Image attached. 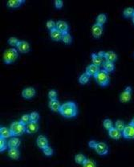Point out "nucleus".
Returning a JSON list of instances; mask_svg holds the SVG:
<instances>
[{"label": "nucleus", "instance_id": "obj_19", "mask_svg": "<svg viewBox=\"0 0 134 167\" xmlns=\"http://www.w3.org/2000/svg\"><path fill=\"white\" fill-rule=\"evenodd\" d=\"M13 137L11 134V132L10 129H7V127H1L0 128V138H3L4 139L10 138Z\"/></svg>", "mask_w": 134, "mask_h": 167}, {"label": "nucleus", "instance_id": "obj_3", "mask_svg": "<svg viewBox=\"0 0 134 167\" xmlns=\"http://www.w3.org/2000/svg\"><path fill=\"white\" fill-rule=\"evenodd\" d=\"M19 57V53L15 48H10L6 50L3 54V60L7 64L14 63Z\"/></svg>", "mask_w": 134, "mask_h": 167}, {"label": "nucleus", "instance_id": "obj_14", "mask_svg": "<svg viewBox=\"0 0 134 167\" xmlns=\"http://www.w3.org/2000/svg\"><path fill=\"white\" fill-rule=\"evenodd\" d=\"M108 136H109L112 139L119 140V139L122 137V132L116 130L115 127H113L111 130H108Z\"/></svg>", "mask_w": 134, "mask_h": 167}, {"label": "nucleus", "instance_id": "obj_12", "mask_svg": "<svg viewBox=\"0 0 134 167\" xmlns=\"http://www.w3.org/2000/svg\"><path fill=\"white\" fill-rule=\"evenodd\" d=\"M100 71V67L98 66L92 64L89 65L88 67H86L85 73H87L89 76H95Z\"/></svg>", "mask_w": 134, "mask_h": 167}, {"label": "nucleus", "instance_id": "obj_9", "mask_svg": "<svg viewBox=\"0 0 134 167\" xmlns=\"http://www.w3.org/2000/svg\"><path fill=\"white\" fill-rule=\"evenodd\" d=\"M56 28L59 30V31L64 35L68 33V30H69V26L67 24V23L64 20H59L56 23Z\"/></svg>", "mask_w": 134, "mask_h": 167}, {"label": "nucleus", "instance_id": "obj_43", "mask_svg": "<svg viewBox=\"0 0 134 167\" xmlns=\"http://www.w3.org/2000/svg\"><path fill=\"white\" fill-rule=\"evenodd\" d=\"M124 91H126V92H132V88L130 86L126 87L125 89H124Z\"/></svg>", "mask_w": 134, "mask_h": 167}, {"label": "nucleus", "instance_id": "obj_37", "mask_svg": "<svg viewBox=\"0 0 134 167\" xmlns=\"http://www.w3.org/2000/svg\"><path fill=\"white\" fill-rule=\"evenodd\" d=\"M19 40L16 37H11L8 39V43L11 46H16L19 43Z\"/></svg>", "mask_w": 134, "mask_h": 167}, {"label": "nucleus", "instance_id": "obj_35", "mask_svg": "<svg viewBox=\"0 0 134 167\" xmlns=\"http://www.w3.org/2000/svg\"><path fill=\"white\" fill-rule=\"evenodd\" d=\"M7 147V142L6 141V139L0 138V152H3L6 150Z\"/></svg>", "mask_w": 134, "mask_h": 167}, {"label": "nucleus", "instance_id": "obj_36", "mask_svg": "<svg viewBox=\"0 0 134 167\" xmlns=\"http://www.w3.org/2000/svg\"><path fill=\"white\" fill-rule=\"evenodd\" d=\"M43 154L47 157H50L51 156L52 154H53V149L50 147V146H48V147H46L43 149Z\"/></svg>", "mask_w": 134, "mask_h": 167}, {"label": "nucleus", "instance_id": "obj_38", "mask_svg": "<svg viewBox=\"0 0 134 167\" xmlns=\"http://www.w3.org/2000/svg\"><path fill=\"white\" fill-rule=\"evenodd\" d=\"M48 97L50 100H57V92L56 90H50L48 92Z\"/></svg>", "mask_w": 134, "mask_h": 167}, {"label": "nucleus", "instance_id": "obj_17", "mask_svg": "<svg viewBox=\"0 0 134 167\" xmlns=\"http://www.w3.org/2000/svg\"><path fill=\"white\" fill-rule=\"evenodd\" d=\"M117 58H118L117 55L116 54L115 52L113 51H107V52L105 53V59L106 61H108V62H112V63L116 62V61L117 60Z\"/></svg>", "mask_w": 134, "mask_h": 167}, {"label": "nucleus", "instance_id": "obj_11", "mask_svg": "<svg viewBox=\"0 0 134 167\" xmlns=\"http://www.w3.org/2000/svg\"><path fill=\"white\" fill-rule=\"evenodd\" d=\"M16 48L19 52L23 54L29 52L30 51V44L26 41H19Z\"/></svg>", "mask_w": 134, "mask_h": 167}, {"label": "nucleus", "instance_id": "obj_28", "mask_svg": "<svg viewBox=\"0 0 134 167\" xmlns=\"http://www.w3.org/2000/svg\"><path fill=\"white\" fill-rule=\"evenodd\" d=\"M125 124H124V122L123 121H121V120H117V121L115 122V128L116 130H118L119 131H121L122 132L124 130V129L125 128Z\"/></svg>", "mask_w": 134, "mask_h": 167}, {"label": "nucleus", "instance_id": "obj_21", "mask_svg": "<svg viewBox=\"0 0 134 167\" xmlns=\"http://www.w3.org/2000/svg\"><path fill=\"white\" fill-rule=\"evenodd\" d=\"M103 67H104V70L108 73H113V71L115 70V64H114V63L105 61L103 64Z\"/></svg>", "mask_w": 134, "mask_h": 167}, {"label": "nucleus", "instance_id": "obj_22", "mask_svg": "<svg viewBox=\"0 0 134 167\" xmlns=\"http://www.w3.org/2000/svg\"><path fill=\"white\" fill-rule=\"evenodd\" d=\"M8 156L11 159L18 160L20 157V153L17 149H10L8 150Z\"/></svg>", "mask_w": 134, "mask_h": 167}, {"label": "nucleus", "instance_id": "obj_32", "mask_svg": "<svg viewBox=\"0 0 134 167\" xmlns=\"http://www.w3.org/2000/svg\"><path fill=\"white\" fill-rule=\"evenodd\" d=\"M103 125H104V127L106 130H108V131L111 130L112 128H113V121H111L110 119H105V121H103Z\"/></svg>", "mask_w": 134, "mask_h": 167}, {"label": "nucleus", "instance_id": "obj_42", "mask_svg": "<svg viewBox=\"0 0 134 167\" xmlns=\"http://www.w3.org/2000/svg\"><path fill=\"white\" fill-rule=\"evenodd\" d=\"M105 53L106 52H105V51H99L98 52V56H100V58H105Z\"/></svg>", "mask_w": 134, "mask_h": 167}, {"label": "nucleus", "instance_id": "obj_30", "mask_svg": "<svg viewBox=\"0 0 134 167\" xmlns=\"http://www.w3.org/2000/svg\"><path fill=\"white\" fill-rule=\"evenodd\" d=\"M20 122H21L22 124H23L24 125L27 126V125L29 124L30 122H31V119H30V114H24V115H23L21 116V118H20Z\"/></svg>", "mask_w": 134, "mask_h": 167}, {"label": "nucleus", "instance_id": "obj_34", "mask_svg": "<svg viewBox=\"0 0 134 167\" xmlns=\"http://www.w3.org/2000/svg\"><path fill=\"white\" fill-rule=\"evenodd\" d=\"M30 119L32 122H38L40 119V114L37 112H32L30 113Z\"/></svg>", "mask_w": 134, "mask_h": 167}, {"label": "nucleus", "instance_id": "obj_31", "mask_svg": "<svg viewBox=\"0 0 134 167\" xmlns=\"http://www.w3.org/2000/svg\"><path fill=\"white\" fill-rule=\"evenodd\" d=\"M62 41L64 42L66 44H70V43L72 42V37L71 36L69 33H67V34H64L62 36Z\"/></svg>", "mask_w": 134, "mask_h": 167}, {"label": "nucleus", "instance_id": "obj_25", "mask_svg": "<svg viewBox=\"0 0 134 167\" xmlns=\"http://www.w3.org/2000/svg\"><path fill=\"white\" fill-rule=\"evenodd\" d=\"M86 160L87 157L83 154H78L75 156V162L79 165H83Z\"/></svg>", "mask_w": 134, "mask_h": 167}, {"label": "nucleus", "instance_id": "obj_29", "mask_svg": "<svg viewBox=\"0 0 134 167\" xmlns=\"http://www.w3.org/2000/svg\"><path fill=\"white\" fill-rule=\"evenodd\" d=\"M89 76L87 73H83L82 75L79 77V82L81 84H86L89 81Z\"/></svg>", "mask_w": 134, "mask_h": 167}, {"label": "nucleus", "instance_id": "obj_45", "mask_svg": "<svg viewBox=\"0 0 134 167\" xmlns=\"http://www.w3.org/2000/svg\"><path fill=\"white\" fill-rule=\"evenodd\" d=\"M132 21H133V24H134V15L133 16V18H132Z\"/></svg>", "mask_w": 134, "mask_h": 167}, {"label": "nucleus", "instance_id": "obj_20", "mask_svg": "<svg viewBox=\"0 0 134 167\" xmlns=\"http://www.w3.org/2000/svg\"><path fill=\"white\" fill-rule=\"evenodd\" d=\"M25 3L24 0H9L7 2V7L10 8H18L19 7Z\"/></svg>", "mask_w": 134, "mask_h": 167}, {"label": "nucleus", "instance_id": "obj_2", "mask_svg": "<svg viewBox=\"0 0 134 167\" xmlns=\"http://www.w3.org/2000/svg\"><path fill=\"white\" fill-rule=\"evenodd\" d=\"M10 130L13 137L21 136L26 132V125L22 124L20 121H15L11 124Z\"/></svg>", "mask_w": 134, "mask_h": 167}, {"label": "nucleus", "instance_id": "obj_15", "mask_svg": "<svg viewBox=\"0 0 134 167\" xmlns=\"http://www.w3.org/2000/svg\"><path fill=\"white\" fill-rule=\"evenodd\" d=\"M50 36H51V40L54 41H59L62 40V36H63V34H62L59 30L57 29L56 27L54 28V29L51 30L50 31Z\"/></svg>", "mask_w": 134, "mask_h": 167}, {"label": "nucleus", "instance_id": "obj_10", "mask_svg": "<svg viewBox=\"0 0 134 167\" xmlns=\"http://www.w3.org/2000/svg\"><path fill=\"white\" fill-rule=\"evenodd\" d=\"M92 33L94 38H97V39L100 38L103 33V26L96 23L92 27Z\"/></svg>", "mask_w": 134, "mask_h": 167}, {"label": "nucleus", "instance_id": "obj_44", "mask_svg": "<svg viewBox=\"0 0 134 167\" xmlns=\"http://www.w3.org/2000/svg\"><path fill=\"white\" fill-rule=\"evenodd\" d=\"M129 124L132 125H133V126H134V117H133V119H132L131 122H130V123H129Z\"/></svg>", "mask_w": 134, "mask_h": 167}, {"label": "nucleus", "instance_id": "obj_24", "mask_svg": "<svg viewBox=\"0 0 134 167\" xmlns=\"http://www.w3.org/2000/svg\"><path fill=\"white\" fill-rule=\"evenodd\" d=\"M91 57H92V64H93L97 65L98 67H100V65L102 64V63H103L102 58L98 56V55L95 54V53H92V54L91 55Z\"/></svg>", "mask_w": 134, "mask_h": 167}, {"label": "nucleus", "instance_id": "obj_13", "mask_svg": "<svg viewBox=\"0 0 134 167\" xmlns=\"http://www.w3.org/2000/svg\"><path fill=\"white\" fill-rule=\"evenodd\" d=\"M39 130V124L37 122H32L31 121L29 124L26 126V133L28 134H33L35 133Z\"/></svg>", "mask_w": 134, "mask_h": 167}, {"label": "nucleus", "instance_id": "obj_8", "mask_svg": "<svg viewBox=\"0 0 134 167\" xmlns=\"http://www.w3.org/2000/svg\"><path fill=\"white\" fill-rule=\"evenodd\" d=\"M36 144H37L38 147L40 149H41L42 150H43V149L48 147V146H49L48 138H46V137H44L43 135H40V136L38 137L37 139H36Z\"/></svg>", "mask_w": 134, "mask_h": 167}, {"label": "nucleus", "instance_id": "obj_27", "mask_svg": "<svg viewBox=\"0 0 134 167\" xmlns=\"http://www.w3.org/2000/svg\"><path fill=\"white\" fill-rule=\"evenodd\" d=\"M106 21H107V16L105 14H100L97 17V23L98 24L103 26L106 23Z\"/></svg>", "mask_w": 134, "mask_h": 167}, {"label": "nucleus", "instance_id": "obj_4", "mask_svg": "<svg viewBox=\"0 0 134 167\" xmlns=\"http://www.w3.org/2000/svg\"><path fill=\"white\" fill-rule=\"evenodd\" d=\"M97 83L101 87H106L109 84V75L104 69L100 70L97 75L94 76Z\"/></svg>", "mask_w": 134, "mask_h": 167}, {"label": "nucleus", "instance_id": "obj_16", "mask_svg": "<svg viewBox=\"0 0 134 167\" xmlns=\"http://www.w3.org/2000/svg\"><path fill=\"white\" fill-rule=\"evenodd\" d=\"M20 146V140L17 137L11 138L7 142V146L9 149H17Z\"/></svg>", "mask_w": 134, "mask_h": 167}, {"label": "nucleus", "instance_id": "obj_18", "mask_svg": "<svg viewBox=\"0 0 134 167\" xmlns=\"http://www.w3.org/2000/svg\"><path fill=\"white\" fill-rule=\"evenodd\" d=\"M48 106L49 108H50L51 111H53V112H59V109H60L61 105L59 104V100H52L49 101Z\"/></svg>", "mask_w": 134, "mask_h": 167}, {"label": "nucleus", "instance_id": "obj_40", "mask_svg": "<svg viewBox=\"0 0 134 167\" xmlns=\"http://www.w3.org/2000/svg\"><path fill=\"white\" fill-rule=\"evenodd\" d=\"M63 5H64V3H63V1H61V0H56L55 1V7L57 9H61Z\"/></svg>", "mask_w": 134, "mask_h": 167}, {"label": "nucleus", "instance_id": "obj_1", "mask_svg": "<svg viewBox=\"0 0 134 167\" xmlns=\"http://www.w3.org/2000/svg\"><path fill=\"white\" fill-rule=\"evenodd\" d=\"M59 113L65 118H73L77 115V106L75 102L67 101L61 105Z\"/></svg>", "mask_w": 134, "mask_h": 167}, {"label": "nucleus", "instance_id": "obj_5", "mask_svg": "<svg viewBox=\"0 0 134 167\" xmlns=\"http://www.w3.org/2000/svg\"><path fill=\"white\" fill-rule=\"evenodd\" d=\"M122 137L125 139L133 140L134 139V126L129 124L122 131Z\"/></svg>", "mask_w": 134, "mask_h": 167}, {"label": "nucleus", "instance_id": "obj_41", "mask_svg": "<svg viewBox=\"0 0 134 167\" xmlns=\"http://www.w3.org/2000/svg\"><path fill=\"white\" fill-rule=\"evenodd\" d=\"M97 143H98V142H97V141L92 140L89 142V146L91 149H95V148H96V146H97Z\"/></svg>", "mask_w": 134, "mask_h": 167}, {"label": "nucleus", "instance_id": "obj_7", "mask_svg": "<svg viewBox=\"0 0 134 167\" xmlns=\"http://www.w3.org/2000/svg\"><path fill=\"white\" fill-rule=\"evenodd\" d=\"M35 96V89L32 87H28L26 88L23 91H22V97H23L24 99L29 100L31 99L32 97Z\"/></svg>", "mask_w": 134, "mask_h": 167}, {"label": "nucleus", "instance_id": "obj_26", "mask_svg": "<svg viewBox=\"0 0 134 167\" xmlns=\"http://www.w3.org/2000/svg\"><path fill=\"white\" fill-rule=\"evenodd\" d=\"M123 15L125 18H133L134 15V8L133 7H127L124 10Z\"/></svg>", "mask_w": 134, "mask_h": 167}, {"label": "nucleus", "instance_id": "obj_23", "mask_svg": "<svg viewBox=\"0 0 134 167\" xmlns=\"http://www.w3.org/2000/svg\"><path fill=\"white\" fill-rule=\"evenodd\" d=\"M130 100H131V92L124 91L121 94V96H120V100H121V102L127 103L129 102Z\"/></svg>", "mask_w": 134, "mask_h": 167}, {"label": "nucleus", "instance_id": "obj_39", "mask_svg": "<svg viewBox=\"0 0 134 167\" xmlns=\"http://www.w3.org/2000/svg\"><path fill=\"white\" fill-rule=\"evenodd\" d=\"M47 27L51 31V30L56 27V23L53 20H48V21L47 22Z\"/></svg>", "mask_w": 134, "mask_h": 167}, {"label": "nucleus", "instance_id": "obj_6", "mask_svg": "<svg viewBox=\"0 0 134 167\" xmlns=\"http://www.w3.org/2000/svg\"><path fill=\"white\" fill-rule=\"evenodd\" d=\"M94 149L100 156H105L108 153V146L105 142H98Z\"/></svg>", "mask_w": 134, "mask_h": 167}, {"label": "nucleus", "instance_id": "obj_33", "mask_svg": "<svg viewBox=\"0 0 134 167\" xmlns=\"http://www.w3.org/2000/svg\"><path fill=\"white\" fill-rule=\"evenodd\" d=\"M83 167H97V163L94 160L87 158L85 162L83 164Z\"/></svg>", "mask_w": 134, "mask_h": 167}]
</instances>
